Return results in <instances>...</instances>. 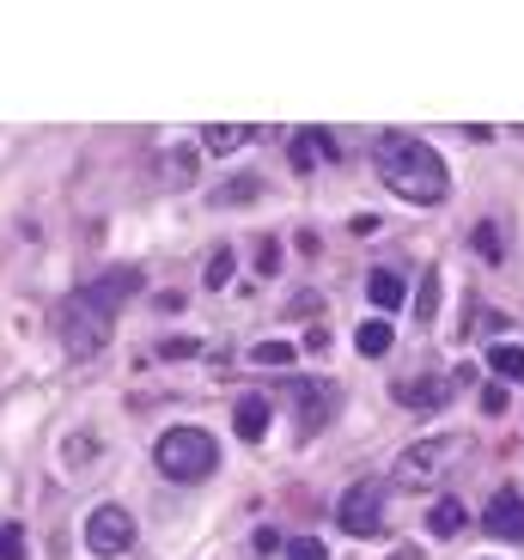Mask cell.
I'll return each instance as SVG.
<instances>
[{
    "label": "cell",
    "instance_id": "7a4b0ae2",
    "mask_svg": "<svg viewBox=\"0 0 524 560\" xmlns=\"http://www.w3.org/2000/svg\"><path fill=\"white\" fill-rule=\"evenodd\" d=\"M110 329H116V305H104L92 287L68 293V305L56 311V336H61V353H68V360L98 353L104 341H110Z\"/></svg>",
    "mask_w": 524,
    "mask_h": 560
},
{
    "label": "cell",
    "instance_id": "9a60e30c",
    "mask_svg": "<svg viewBox=\"0 0 524 560\" xmlns=\"http://www.w3.org/2000/svg\"><path fill=\"white\" fill-rule=\"evenodd\" d=\"M251 135L256 128H244V122H213V128H201V147H208V153H238Z\"/></svg>",
    "mask_w": 524,
    "mask_h": 560
},
{
    "label": "cell",
    "instance_id": "4316f807",
    "mask_svg": "<svg viewBox=\"0 0 524 560\" xmlns=\"http://www.w3.org/2000/svg\"><path fill=\"white\" fill-rule=\"evenodd\" d=\"M506 408V390H482V415H500Z\"/></svg>",
    "mask_w": 524,
    "mask_h": 560
},
{
    "label": "cell",
    "instance_id": "d4e9b609",
    "mask_svg": "<svg viewBox=\"0 0 524 560\" xmlns=\"http://www.w3.org/2000/svg\"><path fill=\"white\" fill-rule=\"evenodd\" d=\"M251 542H256V555H275V548H287V542H281V536H275V530H256Z\"/></svg>",
    "mask_w": 524,
    "mask_h": 560
},
{
    "label": "cell",
    "instance_id": "ba28073f",
    "mask_svg": "<svg viewBox=\"0 0 524 560\" xmlns=\"http://www.w3.org/2000/svg\"><path fill=\"white\" fill-rule=\"evenodd\" d=\"M452 390H457V384L440 378V372H427V378H397V384H391V396H397L403 408H421V415L445 408V402H452Z\"/></svg>",
    "mask_w": 524,
    "mask_h": 560
},
{
    "label": "cell",
    "instance_id": "6da1fadb",
    "mask_svg": "<svg viewBox=\"0 0 524 560\" xmlns=\"http://www.w3.org/2000/svg\"><path fill=\"white\" fill-rule=\"evenodd\" d=\"M379 177L391 183L403 201H421V208L445 201V189H452V177H445V159L433 153L427 140H415V135H384V140H379Z\"/></svg>",
    "mask_w": 524,
    "mask_h": 560
},
{
    "label": "cell",
    "instance_id": "4fadbf2b",
    "mask_svg": "<svg viewBox=\"0 0 524 560\" xmlns=\"http://www.w3.org/2000/svg\"><path fill=\"white\" fill-rule=\"evenodd\" d=\"M366 293H372V305H379V311H397L403 299H409V287H403L391 268H372V275H366Z\"/></svg>",
    "mask_w": 524,
    "mask_h": 560
},
{
    "label": "cell",
    "instance_id": "277c9868",
    "mask_svg": "<svg viewBox=\"0 0 524 560\" xmlns=\"http://www.w3.org/2000/svg\"><path fill=\"white\" fill-rule=\"evenodd\" d=\"M457 457H464V439H421L397 457V481L403 488H433Z\"/></svg>",
    "mask_w": 524,
    "mask_h": 560
},
{
    "label": "cell",
    "instance_id": "5b68a950",
    "mask_svg": "<svg viewBox=\"0 0 524 560\" xmlns=\"http://www.w3.org/2000/svg\"><path fill=\"white\" fill-rule=\"evenodd\" d=\"M384 488L379 481H354V488L341 493V505H336V524L348 536H379L384 530Z\"/></svg>",
    "mask_w": 524,
    "mask_h": 560
},
{
    "label": "cell",
    "instance_id": "5bb4252c",
    "mask_svg": "<svg viewBox=\"0 0 524 560\" xmlns=\"http://www.w3.org/2000/svg\"><path fill=\"white\" fill-rule=\"evenodd\" d=\"M488 372L506 378V384H519L524 378V348L519 341H494V348H488Z\"/></svg>",
    "mask_w": 524,
    "mask_h": 560
},
{
    "label": "cell",
    "instance_id": "ac0fdd59",
    "mask_svg": "<svg viewBox=\"0 0 524 560\" xmlns=\"http://www.w3.org/2000/svg\"><path fill=\"white\" fill-rule=\"evenodd\" d=\"M201 280H208V287H226V280H232V250H226V244L201 262Z\"/></svg>",
    "mask_w": 524,
    "mask_h": 560
},
{
    "label": "cell",
    "instance_id": "7c38bea8",
    "mask_svg": "<svg viewBox=\"0 0 524 560\" xmlns=\"http://www.w3.org/2000/svg\"><path fill=\"white\" fill-rule=\"evenodd\" d=\"M464 524H469L464 500H440L433 512H427V530L440 536V542H452V536H464Z\"/></svg>",
    "mask_w": 524,
    "mask_h": 560
},
{
    "label": "cell",
    "instance_id": "7402d4cb",
    "mask_svg": "<svg viewBox=\"0 0 524 560\" xmlns=\"http://www.w3.org/2000/svg\"><path fill=\"white\" fill-rule=\"evenodd\" d=\"M0 560H25V530L19 524H0Z\"/></svg>",
    "mask_w": 524,
    "mask_h": 560
},
{
    "label": "cell",
    "instance_id": "2e32d148",
    "mask_svg": "<svg viewBox=\"0 0 524 560\" xmlns=\"http://www.w3.org/2000/svg\"><path fill=\"white\" fill-rule=\"evenodd\" d=\"M391 341H397V336H391V323H384V317H372V323H360V329H354V348L366 353V360H384Z\"/></svg>",
    "mask_w": 524,
    "mask_h": 560
},
{
    "label": "cell",
    "instance_id": "44dd1931",
    "mask_svg": "<svg viewBox=\"0 0 524 560\" xmlns=\"http://www.w3.org/2000/svg\"><path fill=\"white\" fill-rule=\"evenodd\" d=\"M287 560H329V548L317 542V536H293V542H287Z\"/></svg>",
    "mask_w": 524,
    "mask_h": 560
},
{
    "label": "cell",
    "instance_id": "e0dca14e",
    "mask_svg": "<svg viewBox=\"0 0 524 560\" xmlns=\"http://www.w3.org/2000/svg\"><path fill=\"white\" fill-rule=\"evenodd\" d=\"M440 317V268L421 275V293H415V323H433Z\"/></svg>",
    "mask_w": 524,
    "mask_h": 560
},
{
    "label": "cell",
    "instance_id": "ffe728a7",
    "mask_svg": "<svg viewBox=\"0 0 524 560\" xmlns=\"http://www.w3.org/2000/svg\"><path fill=\"white\" fill-rule=\"evenodd\" d=\"M251 360L256 365H293V348H287V341H256Z\"/></svg>",
    "mask_w": 524,
    "mask_h": 560
},
{
    "label": "cell",
    "instance_id": "cb8c5ba5",
    "mask_svg": "<svg viewBox=\"0 0 524 560\" xmlns=\"http://www.w3.org/2000/svg\"><path fill=\"white\" fill-rule=\"evenodd\" d=\"M256 268H263V275H275V268H281V250H275L269 238H263V250H256Z\"/></svg>",
    "mask_w": 524,
    "mask_h": 560
},
{
    "label": "cell",
    "instance_id": "30bf717a",
    "mask_svg": "<svg viewBox=\"0 0 524 560\" xmlns=\"http://www.w3.org/2000/svg\"><path fill=\"white\" fill-rule=\"evenodd\" d=\"M269 420H275V408L263 402V396H238V408H232V427H238V439H269Z\"/></svg>",
    "mask_w": 524,
    "mask_h": 560
},
{
    "label": "cell",
    "instance_id": "3957f363",
    "mask_svg": "<svg viewBox=\"0 0 524 560\" xmlns=\"http://www.w3.org/2000/svg\"><path fill=\"white\" fill-rule=\"evenodd\" d=\"M153 463L165 481H208L213 469H220V445H213V433H201V427H171L165 439L153 445Z\"/></svg>",
    "mask_w": 524,
    "mask_h": 560
},
{
    "label": "cell",
    "instance_id": "8fae6325",
    "mask_svg": "<svg viewBox=\"0 0 524 560\" xmlns=\"http://www.w3.org/2000/svg\"><path fill=\"white\" fill-rule=\"evenodd\" d=\"M92 293H98L104 305H123V299H135V293H141V268H110V275H98V280H92Z\"/></svg>",
    "mask_w": 524,
    "mask_h": 560
},
{
    "label": "cell",
    "instance_id": "9c48e42d",
    "mask_svg": "<svg viewBox=\"0 0 524 560\" xmlns=\"http://www.w3.org/2000/svg\"><path fill=\"white\" fill-rule=\"evenodd\" d=\"M482 530L500 536V542H524V493H512V488L494 493L482 512Z\"/></svg>",
    "mask_w": 524,
    "mask_h": 560
},
{
    "label": "cell",
    "instance_id": "8992f818",
    "mask_svg": "<svg viewBox=\"0 0 524 560\" xmlns=\"http://www.w3.org/2000/svg\"><path fill=\"white\" fill-rule=\"evenodd\" d=\"M85 548H92V555H128V548H135V518H128L123 505H98V512H92V518H85Z\"/></svg>",
    "mask_w": 524,
    "mask_h": 560
},
{
    "label": "cell",
    "instance_id": "603a6c76",
    "mask_svg": "<svg viewBox=\"0 0 524 560\" xmlns=\"http://www.w3.org/2000/svg\"><path fill=\"white\" fill-rule=\"evenodd\" d=\"M256 196V177H238L232 189H220V201H251Z\"/></svg>",
    "mask_w": 524,
    "mask_h": 560
},
{
    "label": "cell",
    "instance_id": "d6986e66",
    "mask_svg": "<svg viewBox=\"0 0 524 560\" xmlns=\"http://www.w3.org/2000/svg\"><path fill=\"white\" fill-rule=\"evenodd\" d=\"M476 250H482L488 262H500V256H506V244H500V225H494V220L476 225Z\"/></svg>",
    "mask_w": 524,
    "mask_h": 560
},
{
    "label": "cell",
    "instance_id": "484cf974",
    "mask_svg": "<svg viewBox=\"0 0 524 560\" xmlns=\"http://www.w3.org/2000/svg\"><path fill=\"white\" fill-rule=\"evenodd\" d=\"M312 153H317L312 140H293V165H299V171H312Z\"/></svg>",
    "mask_w": 524,
    "mask_h": 560
},
{
    "label": "cell",
    "instance_id": "52a82bcc",
    "mask_svg": "<svg viewBox=\"0 0 524 560\" xmlns=\"http://www.w3.org/2000/svg\"><path fill=\"white\" fill-rule=\"evenodd\" d=\"M287 396H293V408H299V427H305V433H324L329 420H336V390H329L324 378H293L287 384Z\"/></svg>",
    "mask_w": 524,
    "mask_h": 560
}]
</instances>
